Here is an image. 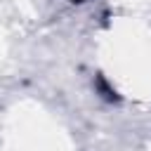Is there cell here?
<instances>
[{
	"instance_id": "cell-1",
	"label": "cell",
	"mask_w": 151,
	"mask_h": 151,
	"mask_svg": "<svg viewBox=\"0 0 151 151\" xmlns=\"http://www.w3.org/2000/svg\"><path fill=\"white\" fill-rule=\"evenodd\" d=\"M76 2H80V0H76Z\"/></svg>"
}]
</instances>
